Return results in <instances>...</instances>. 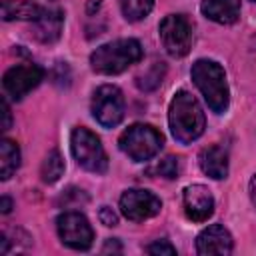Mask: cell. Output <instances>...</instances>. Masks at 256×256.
Listing matches in <instances>:
<instances>
[{
	"label": "cell",
	"instance_id": "6da1fadb",
	"mask_svg": "<svg viewBox=\"0 0 256 256\" xmlns=\"http://www.w3.org/2000/svg\"><path fill=\"white\" fill-rule=\"evenodd\" d=\"M168 122L172 136L182 144L198 140L206 128V116L202 112V106L188 90H178L174 94L168 108Z\"/></svg>",
	"mask_w": 256,
	"mask_h": 256
},
{
	"label": "cell",
	"instance_id": "7a4b0ae2",
	"mask_svg": "<svg viewBox=\"0 0 256 256\" xmlns=\"http://www.w3.org/2000/svg\"><path fill=\"white\" fill-rule=\"evenodd\" d=\"M190 76H192V82L196 84V88L202 92L210 110L216 114L226 112L228 102H230V92H228L224 68L214 60L200 58L192 64Z\"/></svg>",
	"mask_w": 256,
	"mask_h": 256
},
{
	"label": "cell",
	"instance_id": "3957f363",
	"mask_svg": "<svg viewBox=\"0 0 256 256\" xmlns=\"http://www.w3.org/2000/svg\"><path fill=\"white\" fill-rule=\"evenodd\" d=\"M140 58H142V44L134 38H122L98 46L90 54V66L98 74L112 76L140 62Z\"/></svg>",
	"mask_w": 256,
	"mask_h": 256
},
{
	"label": "cell",
	"instance_id": "277c9868",
	"mask_svg": "<svg viewBox=\"0 0 256 256\" xmlns=\"http://www.w3.org/2000/svg\"><path fill=\"white\" fill-rule=\"evenodd\" d=\"M162 134L150 126V124H132L128 126L120 140H118V146L120 150L134 162H146L150 158H154L160 148H162Z\"/></svg>",
	"mask_w": 256,
	"mask_h": 256
},
{
	"label": "cell",
	"instance_id": "5b68a950",
	"mask_svg": "<svg viewBox=\"0 0 256 256\" xmlns=\"http://www.w3.org/2000/svg\"><path fill=\"white\" fill-rule=\"evenodd\" d=\"M70 148H72L76 162L84 170L94 172V174H104L108 170V156L104 152V146L100 144V138L88 128L78 126L72 130Z\"/></svg>",
	"mask_w": 256,
	"mask_h": 256
},
{
	"label": "cell",
	"instance_id": "8992f818",
	"mask_svg": "<svg viewBox=\"0 0 256 256\" xmlns=\"http://www.w3.org/2000/svg\"><path fill=\"white\" fill-rule=\"evenodd\" d=\"M160 42L172 58H182L192 46V24L184 14H168L158 26Z\"/></svg>",
	"mask_w": 256,
	"mask_h": 256
},
{
	"label": "cell",
	"instance_id": "52a82bcc",
	"mask_svg": "<svg viewBox=\"0 0 256 256\" xmlns=\"http://www.w3.org/2000/svg\"><path fill=\"white\" fill-rule=\"evenodd\" d=\"M92 116L104 128H114L124 118V96L118 86L102 84L92 96Z\"/></svg>",
	"mask_w": 256,
	"mask_h": 256
},
{
	"label": "cell",
	"instance_id": "ba28073f",
	"mask_svg": "<svg viewBox=\"0 0 256 256\" xmlns=\"http://www.w3.org/2000/svg\"><path fill=\"white\" fill-rule=\"evenodd\" d=\"M56 230L60 240L72 250H88L94 242V230L88 218L80 212H64L56 218Z\"/></svg>",
	"mask_w": 256,
	"mask_h": 256
},
{
	"label": "cell",
	"instance_id": "9c48e42d",
	"mask_svg": "<svg viewBox=\"0 0 256 256\" xmlns=\"http://www.w3.org/2000/svg\"><path fill=\"white\" fill-rule=\"evenodd\" d=\"M160 208H162L160 198L150 190L132 188L120 196V210L132 222L148 220V218L156 216L160 212Z\"/></svg>",
	"mask_w": 256,
	"mask_h": 256
},
{
	"label": "cell",
	"instance_id": "30bf717a",
	"mask_svg": "<svg viewBox=\"0 0 256 256\" xmlns=\"http://www.w3.org/2000/svg\"><path fill=\"white\" fill-rule=\"evenodd\" d=\"M42 78H44V70L38 64L28 62V64H16L10 70H6L2 84L8 96H12L14 100H20L30 90H34L42 82Z\"/></svg>",
	"mask_w": 256,
	"mask_h": 256
},
{
	"label": "cell",
	"instance_id": "8fae6325",
	"mask_svg": "<svg viewBox=\"0 0 256 256\" xmlns=\"http://www.w3.org/2000/svg\"><path fill=\"white\" fill-rule=\"evenodd\" d=\"M184 212L194 222H204L214 212V196L202 184H192L184 190Z\"/></svg>",
	"mask_w": 256,
	"mask_h": 256
},
{
	"label": "cell",
	"instance_id": "7c38bea8",
	"mask_svg": "<svg viewBox=\"0 0 256 256\" xmlns=\"http://www.w3.org/2000/svg\"><path fill=\"white\" fill-rule=\"evenodd\" d=\"M232 248H234L232 236L220 224H212V226L204 228L196 238V252L202 254V256H208V254H230Z\"/></svg>",
	"mask_w": 256,
	"mask_h": 256
},
{
	"label": "cell",
	"instance_id": "4fadbf2b",
	"mask_svg": "<svg viewBox=\"0 0 256 256\" xmlns=\"http://www.w3.org/2000/svg\"><path fill=\"white\" fill-rule=\"evenodd\" d=\"M198 164L202 172L214 180H222L228 176V152L218 144L204 148L198 154Z\"/></svg>",
	"mask_w": 256,
	"mask_h": 256
},
{
	"label": "cell",
	"instance_id": "5bb4252c",
	"mask_svg": "<svg viewBox=\"0 0 256 256\" xmlns=\"http://www.w3.org/2000/svg\"><path fill=\"white\" fill-rule=\"evenodd\" d=\"M200 10L216 24H234L240 18V0H202Z\"/></svg>",
	"mask_w": 256,
	"mask_h": 256
},
{
	"label": "cell",
	"instance_id": "9a60e30c",
	"mask_svg": "<svg viewBox=\"0 0 256 256\" xmlns=\"http://www.w3.org/2000/svg\"><path fill=\"white\" fill-rule=\"evenodd\" d=\"M48 8L32 0H2V20H32L36 22L46 14Z\"/></svg>",
	"mask_w": 256,
	"mask_h": 256
},
{
	"label": "cell",
	"instance_id": "2e32d148",
	"mask_svg": "<svg viewBox=\"0 0 256 256\" xmlns=\"http://www.w3.org/2000/svg\"><path fill=\"white\" fill-rule=\"evenodd\" d=\"M62 24H64V14L60 10H46V14L34 22L32 34L38 42L50 44V42H56L60 38Z\"/></svg>",
	"mask_w": 256,
	"mask_h": 256
},
{
	"label": "cell",
	"instance_id": "e0dca14e",
	"mask_svg": "<svg viewBox=\"0 0 256 256\" xmlns=\"http://www.w3.org/2000/svg\"><path fill=\"white\" fill-rule=\"evenodd\" d=\"M20 166V150L18 144L4 138L0 142V178L8 180Z\"/></svg>",
	"mask_w": 256,
	"mask_h": 256
},
{
	"label": "cell",
	"instance_id": "ac0fdd59",
	"mask_svg": "<svg viewBox=\"0 0 256 256\" xmlns=\"http://www.w3.org/2000/svg\"><path fill=\"white\" fill-rule=\"evenodd\" d=\"M64 174V160L60 156L58 150H50L40 166V176L44 182L48 184H54L56 180H60V176Z\"/></svg>",
	"mask_w": 256,
	"mask_h": 256
},
{
	"label": "cell",
	"instance_id": "d6986e66",
	"mask_svg": "<svg viewBox=\"0 0 256 256\" xmlns=\"http://www.w3.org/2000/svg\"><path fill=\"white\" fill-rule=\"evenodd\" d=\"M164 74H166L164 62H154L150 68H146L142 74L136 76V86H138L140 90H144V92H150V90H154V88L160 86Z\"/></svg>",
	"mask_w": 256,
	"mask_h": 256
},
{
	"label": "cell",
	"instance_id": "ffe728a7",
	"mask_svg": "<svg viewBox=\"0 0 256 256\" xmlns=\"http://www.w3.org/2000/svg\"><path fill=\"white\" fill-rule=\"evenodd\" d=\"M118 2H120V10L124 18L130 22H138L146 18L154 6V0H118Z\"/></svg>",
	"mask_w": 256,
	"mask_h": 256
},
{
	"label": "cell",
	"instance_id": "44dd1931",
	"mask_svg": "<svg viewBox=\"0 0 256 256\" xmlns=\"http://www.w3.org/2000/svg\"><path fill=\"white\" fill-rule=\"evenodd\" d=\"M178 170H180V162H178V158H176V156H166V158L160 160L150 172L156 174V176H162V178L172 180V178L178 176Z\"/></svg>",
	"mask_w": 256,
	"mask_h": 256
},
{
	"label": "cell",
	"instance_id": "7402d4cb",
	"mask_svg": "<svg viewBox=\"0 0 256 256\" xmlns=\"http://www.w3.org/2000/svg\"><path fill=\"white\" fill-rule=\"evenodd\" d=\"M146 252L148 254H154V256H172V254H176V248L168 242V240H156V242H152V244H148L146 246Z\"/></svg>",
	"mask_w": 256,
	"mask_h": 256
},
{
	"label": "cell",
	"instance_id": "603a6c76",
	"mask_svg": "<svg viewBox=\"0 0 256 256\" xmlns=\"http://www.w3.org/2000/svg\"><path fill=\"white\" fill-rule=\"evenodd\" d=\"M98 218H100V222L104 226H116L118 224V216L110 206H102L100 212H98Z\"/></svg>",
	"mask_w": 256,
	"mask_h": 256
},
{
	"label": "cell",
	"instance_id": "cb8c5ba5",
	"mask_svg": "<svg viewBox=\"0 0 256 256\" xmlns=\"http://www.w3.org/2000/svg\"><path fill=\"white\" fill-rule=\"evenodd\" d=\"M2 116H4V122H2V130H8L10 124H12V116H10V106L6 102V98L2 100Z\"/></svg>",
	"mask_w": 256,
	"mask_h": 256
},
{
	"label": "cell",
	"instance_id": "d4e9b609",
	"mask_svg": "<svg viewBox=\"0 0 256 256\" xmlns=\"http://www.w3.org/2000/svg\"><path fill=\"white\" fill-rule=\"evenodd\" d=\"M120 250H122V246L118 244V240H106V244L102 248V252H120Z\"/></svg>",
	"mask_w": 256,
	"mask_h": 256
},
{
	"label": "cell",
	"instance_id": "484cf974",
	"mask_svg": "<svg viewBox=\"0 0 256 256\" xmlns=\"http://www.w3.org/2000/svg\"><path fill=\"white\" fill-rule=\"evenodd\" d=\"M248 192H250V200H252V204H254V208H256V172H254V174H252V178H250Z\"/></svg>",
	"mask_w": 256,
	"mask_h": 256
},
{
	"label": "cell",
	"instance_id": "4316f807",
	"mask_svg": "<svg viewBox=\"0 0 256 256\" xmlns=\"http://www.w3.org/2000/svg\"><path fill=\"white\" fill-rule=\"evenodd\" d=\"M0 210H2V214H8L12 210V200L8 196H2L0 198Z\"/></svg>",
	"mask_w": 256,
	"mask_h": 256
},
{
	"label": "cell",
	"instance_id": "83f0119b",
	"mask_svg": "<svg viewBox=\"0 0 256 256\" xmlns=\"http://www.w3.org/2000/svg\"><path fill=\"white\" fill-rule=\"evenodd\" d=\"M100 4H102V0H88V6H86L88 14H94V12H98Z\"/></svg>",
	"mask_w": 256,
	"mask_h": 256
},
{
	"label": "cell",
	"instance_id": "f1b7e54d",
	"mask_svg": "<svg viewBox=\"0 0 256 256\" xmlns=\"http://www.w3.org/2000/svg\"><path fill=\"white\" fill-rule=\"evenodd\" d=\"M0 242H2V248H0V252H2V254H6V252H8V238H6L4 234H2Z\"/></svg>",
	"mask_w": 256,
	"mask_h": 256
},
{
	"label": "cell",
	"instance_id": "f546056e",
	"mask_svg": "<svg viewBox=\"0 0 256 256\" xmlns=\"http://www.w3.org/2000/svg\"><path fill=\"white\" fill-rule=\"evenodd\" d=\"M254 2H256V0H254Z\"/></svg>",
	"mask_w": 256,
	"mask_h": 256
}]
</instances>
